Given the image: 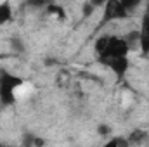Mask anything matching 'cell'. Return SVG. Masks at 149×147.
Wrapping results in <instances>:
<instances>
[{"label": "cell", "instance_id": "cell-1", "mask_svg": "<svg viewBox=\"0 0 149 147\" xmlns=\"http://www.w3.org/2000/svg\"><path fill=\"white\" fill-rule=\"evenodd\" d=\"M128 52H130V47H128L125 38L104 35L95 42V54H97V57L102 64L109 59H114V57L128 55Z\"/></svg>", "mask_w": 149, "mask_h": 147}, {"label": "cell", "instance_id": "cell-5", "mask_svg": "<svg viewBox=\"0 0 149 147\" xmlns=\"http://www.w3.org/2000/svg\"><path fill=\"white\" fill-rule=\"evenodd\" d=\"M104 64H106L113 73L118 76V78H125V74H127L128 68H130V61H128V57H127V55L109 59V61H106Z\"/></svg>", "mask_w": 149, "mask_h": 147}, {"label": "cell", "instance_id": "cell-10", "mask_svg": "<svg viewBox=\"0 0 149 147\" xmlns=\"http://www.w3.org/2000/svg\"><path fill=\"white\" fill-rule=\"evenodd\" d=\"M121 3H123V7H125L128 12H132V10H135V9L142 3V0H121Z\"/></svg>", "mask_w": 149, "mask_h": 147}, {"label": "cell", "instance_id": "cell-12", "mask_svg": "<svg viewBox=\"0 0 149 147\" xmlns=\"http://www.w3.org/2000/svg\"><path fill=\"white\" fill-rule=\"evenodd\" d=\"M26 3L30 7H47L50 3V0H26Z\"/></svg>", "mask_w": 149, "mask_h": 147}, {"label": "cell", "instance_id": "cell-11", "mask_svg": "<svg viewBox=\"0 0 149 147\" xmlns=\"http://www.w3.org/2000/svg\"><path fill=\"white\" fill-rule=\"evenodd\" d=\"M47 10H49V12H52V14H56V16H57V17H61V19H66V14H64L63 7H57V5L49 3V5H47Z\"/></svg>", "mask_w": 149, "mask_h": 147}, {"label": "cell", "instance_id": "cell-3", "mask_svg": "<svg viewBox=\"0 0 149 147\" xmlns=\"http://www.w3.org/2000/svg\"><path fill=\"white\" fill-rule=\"evenodd\" d=\"M102 7H104V12H102V17H101V24H99V26H104V24H108L109 21L127 19V17L130 16V12L123 7L121 0H108Z\"/></svg>", "mask_w": 149, "mask_h": 147}, {"label": "cell", "instance_id": "cell-6", "mask_svg": "<svg viewBox=\"0 0 149 147\" xmlns=\"http://www.w3.org/2000/svg\"><path fill=\"white\" fill-rule=\"evenodd\" d=\"M12 19V7H10V2H2L0 3V24H5Z\"/></svg>", "mask_w": 149, "mask_h": 147}, {"label": "cell", "instance_id": "cell-2", "mask_svg": "<svg viewBox=\"0 0 149 147\" xmlns=\"http://www.w3.org/2000/svg\"><path fill=\"white\" fill-rule=\"evenodd\" d=\"M23 80L7 69H0V106H10L17 101V88Z\"/></svg>", "mask_w": 149, "mask_h": 147}, {"label": "cell", "instance_id": "cell-13", "mask_svg": "<svg viewBox=\"0 0 149 147\" xmlns=\"http://www.w3.org/2000/svg\"><path fill=\"white\" fill-rule=\"evenodd\" d=\"M97 132H99V133H101V135H108V133H109V132H111V130H109V126H106V125H101V126H99V130H97Z\"/></svg>", "mask_w": 149, "mask_h": 147}, {"label": "cell", "instance_id": "cell-8", "mask_svg": "<svg viewBox=\"0 0 149 147\" xmlns=\"http://www.w3.org/2000/svg\"><path fill=\"white\" fill-rule=\"evenodd\" d=\"M45 142L42 140V139H37L33 133H26L24 135V140H23V146L30 147V146H43Z\"/></svg>", "mask_w": 149, "mask_h": 147}, {"label": "cell", "instance_id": "cell-14", "mask_svg": "<svg viewBox=\"0 0 149 147\" xmlns=\"http://www.w3.org/2000/svg\"><path fill=\"white\" fill-rule=\"evenodd\" d=\"M88 2H90V3H92L94 7H102V5H104V3H106L108 0H88Z\"/></svg>", "mask_w": 149, "mask_h": 147}, {"label": "cell", "instance_id": "cell-9", "mask_svg": "<svg viewBox=\"0 0 149 147\" xmlns=\"http://www.w3.org/2000/svg\"><path fill=\"white\" fill-rule=\"evenodd\" d=\"M106 146L108 147H128L130 146V142H128V139H121V137H118V139L109 140Z\"/></svg>", "mask_w": 149, "mask_h": 147}, {"label": "cell", "instance_id": "cell-4", "mask_svg": "<svg viewBox=\"0 0 149 147\" xmlns=\"http://www.w3.org/2000/svg\"><path fill=\"white\" fill-rule=\"evenodd\" d=\"M139 45L142 50V55H149V2H148V10L142 16L141 21V30H139Z\"/></svg>", "mask_w": 149, "mask_h": 147}, {"label": "cell", "instance_id": "cell-15", "mask_svg": "<svg viewBox=\"0 0 149 147\" xmlns=\"http://www.w3.org/2000/svg\"><path fill=\"white\" fill-rule=\"evenodd\" d=\"M3 57H5V55H3V54H0V59H3Z\"/></svg>", "mask_w": 149, "mask_h": 147}, {"label": "cell", "instance_id": "cell-7", "mask_svg": "<svg viewBox=\"0 0 149 147\" xmlns=\"http://www.w3.org/2000/svg\"><path fill=\"white\" fill-rule=\"evenodd\" d=\"M146 139H148L146 132H142V130H135V132L128 137V142H130V146H134V144H142Z\"/></svg>", "mask_w": 149, "mask_h": 147}]
</instances>
